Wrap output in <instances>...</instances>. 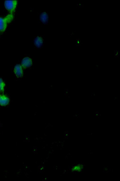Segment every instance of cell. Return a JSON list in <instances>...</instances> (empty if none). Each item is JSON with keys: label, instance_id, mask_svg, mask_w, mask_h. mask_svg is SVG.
Returning a JSON list of instances; mask_svg holds the SVG:
<instances>
[{"label": "cell", "instance_id": "obj_2", "mask_svg": "<svg viewBox=\"0 0 120 181\" xmlns=\"http://www.w3.org/2000/svg\"><path fill=\"white\" fill-rule=\"evenodd\" d=\"M17 3V1H6L5 3V7L8 11L12 12L15 11Z\"/></svg>", "mask_w": 120, "mask_h": 181}, {"label": "cell", "instance_id": "obj_6", "mask_svg": "<svg viewBox=\"0 0 120 181\" xmlns=\"http://www.w3.org/2000/svg\"><path fill=\"white\" fill-rule=\"evenodd\" d=\"M34 44L37 48H40L43 44V40L41 37H37L34 39Z\"/></svg>", "mask_w": 120, "mask_h": 181}, {"label": "cell", "instance_id": "obj_9", "mask_svg": "<svg viewBox=\"0 0 120 181\" xmlns=\"http://www.w3.org/2000/svg\"><path fill=\"white\" fill-rule=\"evenodd\" d=\"M5 84L2 80V79L0 78V92H3L5 89Z\"/></svg>", "mask_w": 120, "mask_h": 181}, {"label": "cell", "instance_id": "obj_5", "mask_svg": "<svg viewBox=\"0 0 120 181\" xmlns=\"http://www.w3.org/2000/svg\"><path fill=\"white\" fill-rule=\"evenodd\" d=\"M10 100L8 97L5 96H0V105L2 106H5L8 105Z\"/></svg>", "mask_w": 120, "mask_h": 181}, {"label": "cell", "instance_id": "obj_1", "mask_svg": "<svg viewBox=\"0 0 120 181\" xmlns=\"http://www.w3.org/2000/svg\"><path fill=\"white\" fill-rule=\"evenodd\" d=\"M13 17H14L12 14H9L5 18L0 17V31H5L8 24L13 20Z\"/></svg>", "mask_w": 120, "mask_h": 181}, {"label": "cell", "instance_id": "obj_7", "mask_svg": "<svg viewBox=\"0 0 120 181\" xmlns=\"http://www.w3.org/2000/svg\"><path fill=\"white\" fill-rule=\"evenodd\" d=\"M83 168H84V166L83 165L78 164L73 166V167L72 168V170L73 172H81L83 170Z\"/></svg>", "mask_w": 120, "mask_h": 181}, {"label": "cell", "instance_id": "obj_8", "mask_svg": "<svg viewBox=\"0 0 120 181\" xmlns=\"http://www.w3.org/2000/svg\"><path fill=\"white\" fill-rule=\"evenodd\" d=\"M40 19L43 23H44V24L47 23L48 19H49L48 14L47 13H43L40 16Z\"/></svg>", "mask_w": 120, "mask_h": 181}, {"label": "cell", "instance_id": "obj_3", "mask_svg": "<svg viewBox=\"0 0 120 181\" xmlns=\"http://www.w3.org/2000/svg\"><path fill=\"white\" fill-rule=\"evenodd\" d=\"M21 65L24 68L30 67L32 65V60L29 57H25L22 61Z\"/></svg>", "mask_w": 120, "mask_h": 181}, {"label": "cell", "instance_id": "obj_4", "mask_svg": "<svg viewBox=\"0 0 120 181\" xmlns=\"http://www.w3.org/2000/svg\"><path fill=\"white\" fill-rule=\"evenodd\" d=\"M14 72L17 77L20 78L22 77L23 75V71L21 65L18 64L15 65L14 68Z\"/></svg>", "mask_w": 120, "mask_h": 181}]
</instances>
